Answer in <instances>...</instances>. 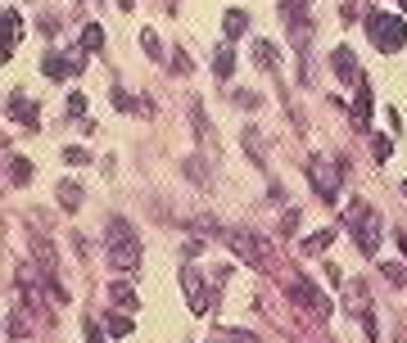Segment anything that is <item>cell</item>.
<instances>
[{
  "label": "cell",
  "mask_w": 407,
  "mask_h": 343,
  "mask_svg": "<svg viewBox=\"0 0 407 343\" xmlns=\"http://www.w3.org/2000/svg\"><path fill=\"white\" fill-rule=\"evenodd\" d=\"M344 222H349V235H353L357 249H362L367 257H376V249H380V217H376V208L367 199H353Z\"/></svg>",
  "instance_id": "1"
},
{
  "label": "cell",
  "mask_w": 407,
  "mask_h": 343,
  "mask_svg": "<svg viewBox=\"0 0 407 343\" xmlns=\"http://www.w3.org/2000/svg\"><path fill=\"white\" fill-rule=\"evenodd\" d=\"M362 23H367V36H371V45L380 55H398L407 45V23L398 14H380V9H371Z\"/></svg>",
  "instance_id": "2"
},
{
  "label": "cell",
  "mask_w": 407,
  "mask_h": 343,
  "mask_svg": "<svg viewBox=\"0 0 407 343\" xmlns=\"http://www.w3.org/2000/svg\"><path fill=\"white\" fill-rule=\"evenodd\" d=\"M109 262H114L118 271H136V266H141V235H136V226H127L122 217L109 222Z\"/></svg>",
  "instance_id": "3"
},
{
  "label": "cell",
  "mask_w": 407,
  "mask_h": 343,
  "mask_svg": "<svg viewBox=\"0 0 407 343\" xmlns=\"http://www.w3.org/2000/svg\"><path fill=\"white\" fill-rule=\"evenodd\" d=\"M227 249L240 257L244 266H254V271H267L271 266V244L263 240V235H254V230H244V226H236V230H227Z\"/></svg>",
  "instance_id": "4"
},
{
  "label": "cell",
  "mask_w": 407,
  "mask_h": 343,
  "mask_svg": "<svg viewBox=\"0 0 407 343\" xmlns=\"http://www.w3.org/2000/svg\"><path fill=\"white\" fill-rule=\"evenodd\" d=\"M308 181H313V190L322 194L326 203H335V199H340V167H330L322 154L308 158Z\"/></svg>",
  "instance_id": "5"
},
{
  "label": "cell",
  "mask_w": 407,
  "mask_h": 343,
  "mask_svg": "<svg viewBox=\"0 0 407 343\" xmlns=\"http://www.w3.org/2000/svg\"><path fill=\"white\" fill-rule=\"evenodd\" d=\"M86 68V50H82V45H77V50H68V55H45L41 59V72H45V77H50V81H64V77H77V72Z\"/></svg>",
  "instance_id": "6"
},
{
  "label": "cell",
  "mask_w": 407,
  "mask_h": 343,
  "mask_svg": "<svg viewBox=\"0 0 407 343\" xmlns=\"http://www.w3.org/2000/svg\"><path fill=\"white\" fill-rule=\"evenodd\" d=\"M181 289H186V303L195 316H208V285L200 280V271H195V262L181 266Z\"/></svg>",
  "instance_id": "7"
},
{
  "label": "cell",
  "mask_w": 407,
  "mask_h": 343,
  "mask_svg": "<svg viewBox=\"0 0 407 343\" xmlns=\"http://www.w3.org/2000/svg\"><path fill=\"white\" fill-rule=\"evenodd\" d=\"M290 298L299 303V308H313L317 316H330V298H326L317 285H308V280H294V285H290Z\"/></svg>",
  "instance_id": "8"
},
{
  "label": "cell",
  "mask_w": 407,
  "mask_h": 343,
  "mask_svg": "<svg viewBox=\"0 0 407 343\" xmlns=\"http://www.w3.org/2000/svg\"><path fill=\"white\" fill-rule=\"evenodd\" d=\"M5 113L14 118V122H23L28 131H36V127H41V113H36V104H32L23 91H9V104H5Z\"/></svg>",
  "instance_id": "9"
},
{
  "label": "cell",
  "mask_w": 407,
  "mask_h": 343,
  "mask_svg": "<svg viewBox=\"0 0 407 343\" xmlns=\"http://www.w3.org/2000/svg\"><path fill=\"white\" fill-rule=\"evenodd\" d=\"M371 108H376L371 81H367V77H357V95H353V122H357V131H367V127H371Z\"/></svg>",
  "instance_id": "10"
},
{
  "label": "cell",
  "mask_w": 407,
  "mask_h": 343,
  "mask_svg": "<svg viewBox=\"0 0 407 343\" xmlns=\"http://www.w3.org/2000/svg\"><path fill=\"white\" fill-rule=\"evenodd\" d=\"M254 64L263 68V72H271V77L281 72V50L267 41V36H258V41H254Z\"/></svg>",
  "instance_id": "11"
},
{
  "label": "cell",
  "mask_w": 407,
  "mask_h": 343,
  "mask_svg": "<svg viewBox=\"0 0 407 343\" xmlns=\"http://www.w3.org/2000/svg\"><path fill=\"white\" fill-rule=\"evenodd\" d=\"M330 68H335L340 81H357V59H353L349 45H335V50H330Z\"/></svg>",
  "instance_id": "12"
},
{
  "label": "cell",
  "mask_w": 407,
  "mask_h": 343,
  "mask_svg": "<svg viewBox=\"0 0 407 343\" xmlns=\"http://www.w3.org/2000/svg\"><path fill=\"white\" fill-rule=\"evenodd\" d=\"M286 28H290V41H294V50H299V59H308V45H313V14L294 18Z\"/></svg>",
  "instance_id": "13"
},
{
  "label": "cell",
  "mask_w": 407,
  "mask_h": 343,
  "mask_svg": "<svg viewBox=\"0 0 407 343\" xmlns=\"http://www.w3.org/2000/svg\"><path fill=\"white\" fill-rule=\"evenodd\" d=\"M344 298H349L353 316L371 312V293H367V280H344Z\"/></svg>",
  "instance_id": "14"
},
{
  "label": "cell",
  "mask_w": 407,
  "mask_h": 343,
  "mask_svg": "<svg viewBox=\"0 0 407 343\" xmlns=\"http://www.w3.org/2000/svg\"><path fill=\"white\" fill-rule=\"evenodd\" d=\"M330 244H335V230H313V235L299 240V253H303V257H326Z\"/></svg>",
  "instance_id": "15"
},
{
  "label": "cell",
  "mask_w": 407,
  "mask_h": 343,
  "mask_svg": "<svg viewBox=\"0 0 407 343\" xmlns=\"http://www.w3.org/2000/svg\"><path fill=\"white\" fill-rule=\"evenodd\" d=\"M55 199H59V208H64V213H77L86 194H82L77 181H59V186H55Z\"/></svg>",
  "instance_id": "16"
},
{
  "label": "cell",
  "mask_w": 407,
  "mask_h": 343,
  "mask_svg": "<svg viewBox=\"0 0 407 343\" xmlns=\"http://www.w3.org/2000/svg\"><path fill=\"white\" fill-rule=\"evenodd\" d=\"M240 145H244V154H249L258 167H267V150H263V131H258V127H244L240 131Z\"/></svg>",
  "instance_id": "17"
},
{
  "label": "cell",
  "mask_w": 407,
  "mask_h": 343,
  "mask_svg": "<svg viewBox=\"0 0 407 343\" xmlns=\"http://www.w3.org/2000/svg\"><path fill=\"white\" fill-rule=\"evenodd\" d=\"M231 72H236V50H231V41H222L217 50H213V77L227 81Z\"/></svg>",
  "instance_id": "18"
},
{
  "label": "cell",
  "mask_w": 407,
  "mask_h": 343,
  "mask_svg": "<svg viewBox=\"0 0 407 343\" xmlns=\"http://www.w3.org/2000/svg\"><path fill=\"white\" fill-rule=\"evenodd\" d=\"M23 36V18H18V9H5V45H0V55L5 59H14V41Z\"/></svg>",
  "instance_id": "19"
},
{
  "label": "cell",
  "mask_w": 407,
  "mask_h": 343,
  "mask_svg": "<svg viewBox=\"0 0 407 343\" xmlns=\"http://www.w3.org/2000/svg\"><path fill=\"white\" fill-rule=\"evenodd\" d=\"M222 32H227V41L244 36L249 32V14H244V9H227V14H222Z\"/></svg>",
  "instance_id": "20"
},
{
  "label": "cell",
  "mask_w": 407,
  "mask_h": 343,
  "mask_svg": "<svg viewBox=\"0 0 407 343\" xmlns=\"http://www.w3.org/2000/svg\"><path fill=\"white\" fill-rule=\"evenodd\" d=\"M32 253H36V262H41V276H55V266H59V257L50 249V240H41V235H32Z\"/></svg>",
  "instance_id": "21"
},
{
  "label": "cell",
  "mask_w": 407,
  "mask_h": 343,
  "mask_svg": "<svg viewBox=\"0 0 407 343\" xmlns=\"http://www.w3.org/2000/svg\"><path fill=\"white\" fill-rule=\"evenodd\" d=\"M109 298H114L118 308H127V312L141 308V298H136V289L127 285V280H114V285H109Z\"/></svg>",
  "instance_id": "22"
},
{
  "label": "cell",
  "mask_w": 407,
  "mask_h": 343,
  "mask_svg": "<svg viewBox=\"0 0 407 343\" xmlns=\"http://www.w3.org/2000/svg\"><path fill=\"white\" fill-rule=\"evenodd\" d=\"M190 230H195V235H227V230H222V222H217V217H208V213H200V217H190V222H186Z\"/></svg>",
  "instance_id": "23"
},
{
  "label": "cell",
  "mask_w": 407,
  "mask_h": 343,
  "mask_svg": "<svg viewBox=\"0 0 407 343\" xmlns=\"http://www.w3.org/2000/svg\"><path fill=\"white\" fill-rule=\"evenodd\" d=\"M82 50H86V55H100V50H104V32H100V23H86V28H82Z\"/></svg>",
  "instance_id": "24"
},
{
  "label": "cell",
  "mask_w": 407,
  "mask_h": 343,
  "mask_svg": "<svg viewBox=\"0 0 407 343\" xmlns=\"http://www.w3.org/2000/svg\"><path fill=\"white\" fill-rule=\"evenodd\" d=\"M114 108H118V113H136V108H141V113H150V104H141L136 95L122 91V86H114Z\"/></svg>",
  "instance_id": "25"
},
{
  "label": "cell",
  "mask_w": 407,
  "mask_h": 343,
  "mask_svg": "<svg viewBox=\"0 0 407 343\" xmlns=\"http://www.w3.org/2000/svg\"><path fill=\"white\" fill-rule=\"evenodd\" d=\"M32 181V163L28 158H9V186H28Z\"/></svg>",
  "instance_id": "26"
},
{
  "label": "cell",
  "mask_w": 407,
  "mask_h": 343,
  "mask_svg": "<svg viewBox=\"0 0 407 343\" xmlns=\"http://www.w3.org/2000/svg\"><path fill=\"white\" fill-rule=\"evenodd\" d=\"M276 14L286 18V23H294V18H303V14H308V0H281Z\"/></svg>",
  "instance_id": "27"
},
{
  "label": "cell",
  "mask_w": 407,
  "mask_h": 343,
  "mask_svg": "<svg viewBox=\"0 0 407 343\" xmlns=\"http://www.w3.org/2000/svg\"><path fill=\"white\" fill-rule=\"evenodd\" d=\"M141 50L150 55V59H163V41H158V32H154V28H145V32H141Z\"/></svg>",
  "instance_id": "28"
},
{
  "label": "cell",
  "mask_w": 407,
  "mask_h": 343,
  "mask_svg": "<svg viewBox=\"0 0 407 343\" xmlns=\"http://www.w3.org/2000/svg\"><path fill=\"white\" fill-rule=\"evenodd\" d=\"M190 122H195V131H200L204 140H213V127H208V118H204V104H200V100L190 104Z\"/></svg>",
  "instance_id": "29"
},
{
  "label": "cell",
  "mask_w": 407,
  "mask_h": 343,
  "mask_svg": "<svg viewBox=\"0 0 407 343\" xmlns=\"http://www.w3.org/2000/svg\"><path fill=\"white\" fill-rule=\"evenodd\" d=\"M64 163H68V167H91V150H82V145H68V150H64Z\"/></svg>",
  "instance_id": "30"
},
{
  "label": "cell",
  "mask_w": 407,
  "mask_h": 343,
  "mask_svg": "<svg viewBox=\"0 0 407 343\" xmlns=\"http://www.w3.org/2000/svg\"><path fill=\"white\" fill-rule=\"evenodd\" d=\"M109 334H114V339L131 334V316H127V312H114V316H109Z\"/></svg>",
  "instance_id": "31"
},
{
  "label": "cell",
  "mask_w": 407,
  "mask_h": 343,
  "mask_svg": "<svg viewBox=\"0 0 407 343\" xmlns=\"http://www.w3.org/2000/svg\"><path fill=\"white\" fill-rule=\"evenodd\" d=\"M231 104H240L244 113H254V108L263 104V95H258V91H236V95H231Z\"/></svg>",
  "instance_id": "32"
},
{
  "label": "cell",
  "mask_w": 407,
  "mask_h": 343,
  "mask_svg": "<svg viewBox=\"0 0 407 343\" xmlns=\"http://www.w3.org/2000/svg\"><path fill=\"white\" fill-rule=\"evenodd\" d=\"M380 276H385L389 285H407V271H403V262H380Z\"/></svg>",
  "instance_id": "33"
},
{
  "label": "cell",
  "mask_w": 407,
  "mask_h": 343,
  "mask_svg": "<svg viewBox=\"0 0 407 343\" xmlns=\"http://www.w3.org/2000/svg\"><path fill=\"white\" fill-rule=\"evenodd\" d=\"M181 172H186L190 181H200V186H208V167L200 163V158H186V163H181Z\"/></svg>",
  "instance_id": "34"
},
{
  "label": "cell",
  "mask_w": 407,
  "mask_h": 343,
  "mask_svg": "<svg viewBox=\"0 0 407 343\" xmlns=\"http://www.w3.org/2000/svg\"><path fill=\"white\" fill-rule=\"evenodd\" d=\"M299 222H303L299 208H286V213H281V235H294V230H299Z\"/></svg>",
  "instance_id": "35"
},
{
  "label": "cell",
  "mask_w": 407,
  "mask_h": 343,
  "mask_svg": "<svg viewBox=\"0 0 407 343\" xmlns=\"http://www.w3.org/2000/svg\"><path fill=\"white\" fill-rule=\"evenodd\" d=\"M168 68H172V77H186V72H190V55L177 45V50H172V64H168Z\"/></svg>",
  "instance_id": "36"
},
{
  "label": "cell",
  "mask_w": 407,
  "mask_h": 343,
  "mask_svg": "<svg viewBox=\"0 0 407 343\" xmlns=\"http://www.w3.org/2000/svg\"><path fill=\"white\" fill-rule=\"evenodd\" d=\"M68 113L86 122V95H82V91H72V95H68Z\"/></svg>",
  "instance_id": "37"
},
{
  "label": "cell",
  "mask_w": 407,
  "mask_h": 343,
  "mask_svg": "<svg viewBox=\"0 0 407 343\" xmlns=\"http://www.w3.org/2000/svg\"><path fill=\"white\" fill-rule=\"evenodd\" d=\"M371 154H376V163H385V158L394 154V145H389V136H376V140H371Z\"/></svg>",
  "instance_id": "38"
},
{
  "label": "cell",
  "mask_w": 407,
  "mask_h": 343,
  "mask_svg": "<svg viewBox=\"0 0 407 343\" xmlns=\"http://www.w3.org/2000/svg\"><path fill=\"white\" fill-rule=\"evenodd\" d=\"M28 334V321H23V312H14L9 316V339H23Z\"/></svg>",
  "instance_id": "39"
},
{
  "label": "cell",
  "mask_w": 407,
  "mask_h": 343,
  "mask_svg": "<svg viewBox=\"0 0 407 343\" xmlns=\"http://www.w3.org/2000/svg\"><path fill=\"white\" fill-rule=\"evenodd\" d=\"M82 330H86V343H104V334H100V325H95L91 316H86V325H82Z\"/></svg>",
  "instance_id": "40"
},
{
  "label": "cell",
  "mask_w": 407,
  "mask_h": 343,
  "mask_svg": "<svg viewBox=\"0 0 407 343\" xmlns=\"http://www.w3.org/2000/svg\"><path fill=\"white\" fill-rule=\"evenodd\" d=\"M326 280H330V285H340V289H344V271H340L335 262H326Z\"/></svg>",
  "instance_id": "41"
},
{
  "label": "cell",
  "mask_w": 407,
  "mask_h": 343,
  "mask_svg": "<svg viewBox=\"0 0 407 343\" xmlns=\"http://www.w3.org/2000/svg\"><path fill=\"white\" fill-rule=\"evenodd\" d=\"M227 339H231V343H258V334H249V330H231Z\"/></svg>",
  "instance_id": "42"
},
{
  "label": "cell",
  "mask_w": 407,
  "mask_h": 343,
  "mask_svg": "<svg viewBox=\"0 0 407 343\" xmlns=\"http://www.w3.org/2000/svg\"><path fill=\"white\" fill-rule=\"evenodd\" d=\"M41 32H45V36H55V32H59V18H55V14H45V18H41Z\"/></svg>",
  "instance_id": "43"
},
{
  "label": "cell",
  "mask_w": 407,
  "mask_h": 343,
  "mask_svg": "<svg viewBox=\"0 0 407 343\" xmlns=\"http://www.w3.org/2000/svg\"><path fill=\"white\" fill-rule=\"evenodd\" d=\"M200 253H204V240H190L186 244V262H190V257H200Z\"/></svg>",
  "instance_id": "44"
},
{
  "label": "cell",
  "mask_w": 407,
  "mask_h": 343,
  "mask_svg": "<svg viewBox=\"0 0 407 343\" xmlns=\"http://www.w3.org/2000/svg\"><path fill=\"white\" fill-rule=\"evenodd\" d=\"M168 5H172V9H177V0H168Z\"/></svg>",
  "instance_id": "45"
},
{
  "label": "cell",
  "mask_w": 407,
  "mask_h": 343,
  "mask_svg": "<svg viewBox=\"0 0 407 343\" xmlns=\"http://www.w3.org/2000/svg\"><path fill=\"white\" fill-rule=\"evenodd\" d=\"M398 5H403V9H407V0H398Z\"/></svg>",
  "instance_id": "46"
},
{
  "label": "cell",
  "mask_w": 407,
  "mask_h": 343,
  "mask_svg": "<svg viewBox=\"0 0 407 343\" xmlns=\"http://www.w3.org/2000/svg\"><path fill=\"white\" fill-rule=\"evenodd\" d=\"M403 194H407V181H403Z\"/></svg>",
  "instance_id": "47"
}]
</instances>
